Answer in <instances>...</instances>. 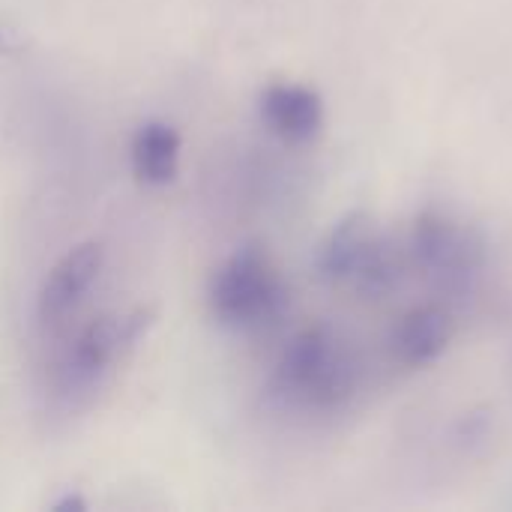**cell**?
<instances>
[{
	"instance_id": "obj_1",
	"label": "cell",
	"mask_w": 512,
	"mask_h": 512,
	"mask_svg": "<svg viewBox=\"0 0 512 512\" xmlns=\"http://www.w3.org/2000/svg\"><path fill=\"white\" fill-rule=\"evenodd\" d=\"M360 366L351 348L330 327H306L282 348L267 393L288 408L339 411L357 393Z\"/></svg>"
},
{
	"instance_id": "obj_2",
	"label": "cell",
	"mask_w": 512,
	"mask_h": 512,
	"mask_svg": "<svg viewBox=\"0 0 512 512\" xmlns=\"http://www.w3.org/2000/svg\"><path fill=\"white\" fill-rule=\"evenodd\" d=\"M207 303L219 327L234 333H261L288 315L291 291L270 252L261 243H246L216 267Z\"/></svg>"
},
{
	"instance_id": "obj_3",
	"label": "cell",
	"mask_w": 512,
	"mask_h": 512,
	"mask_svg": "<svg viewBox=\"0 0 512 512\" xmlns=\"http://www.w3.org/2000/svg\"><path fill=\"white\" fill-rule=\"evenodd\" d=\"M405 252L411 267L450 297L471 294L489 261L486 237L438 207H426L414 216Z\"/></svg>"
},
{
	"instance_id": "obj_4",
	"label": "cell",
	"mask_w": 512,
	"mask_h": 512,
	"mask_svg": "<svg viewBox=\"0 0 512 512\" xmlns=\"http://www.w3.org/2000/svg\"><path fill=\"white\" fill-rule=\"evenodd\" d=\"M138 330H141V315L135 318L99 315L96 321H90L60 360V369H57L60 396L75 399L99 387V381L117 363L120 351L135 342Z\"/></svg>"
},
{
	"instance_id": "obj_5",
	"label": "cell",
	"mask_w": 512,
	"mask_h": 512,
	"mask_svg": "<svg viewBox=\"0 0 512 512\" xmlns=\"http://www.w3.org/2000/svg\"><path fill=\"white\" fill-rule=\"evenodd\" d=\"M105 264V249L96 240H84L72 249H66L57 264L48 270L39 297H36V315L42 324H60L75 306L84 300V294L93 288Z\"/></svg>"
},
{
	"instance_id": "obj_6",
	"label": "cell",
	"mask_w": 512,
	"mask_h": 512,
	"mask_svg": "<svg viewBox=\"0 0 512 512\" xmlns=\"http://www.w3.org/2000/svg\"><path fill=\"white\" fill-rule=\"evenodd\" d=\"M456 336V321L447 306L423 303L408 309L390 333V351L405 369H426L438 363Z\"/></svg>"
},
{
	"instance_id": "obj_7",
	"label": "cell",
	"mask_w": 512,
	"mask_h": 512,
	"mask_svg": "<svg viewBox=\"0 0 512 512\" xmlns=\"http://www.w3.org/2000/svg\"><path fill=\"white\" fill-rule=\"evenodd\" d=\"M258 114L264 126L288 144H306L324 129V99L306 84H267L258 96Z\"/></svg>"
},
{
	"instance_id": "obj_8",
	"label": "cell",
	"mask_w": 512,
	"mask_h": 512,
	"mask_svg": "<svg viewBox=\"0 0 512 512\" xmlns=\"http://www.w3.org/2000/svg\"><path fill=\"white\" fill-rule=\"evenodd\" d=\"M375 231H378L375 219L363 210L342 216L318 246V255H315L318 276L327 285H345L348 288V282L357 273Z\"/></svg>"
},
{
	"instance_id": "obj_9",
	"label": "cell",
	"mask_w": 512,
	"mask_h": 512,
	"mask_svg": "<svg viewBox=\"0 0 512 512\" xmlns=\"http://www.w3.org/2000/svg\"><path fill=\"white\" fill-rule=\"evenodd\" d=\"M180 132L165 120H147L135 129L129 159L132 174L144 186H168L180 171Z\"/></svg>"
},
{
	"instance_id": "obj_10",
	"label": "cell",
	"mask_w": 512,
	"mask_h": 512,
	"mask_svg": "<svg viewBox=\"0 0 512 512\" xmlns=\"http://www.w3.org/2000/svg\"><path fill=\"white\" fill-rule=\"evenodd\" d=\"M408 267H411V261H408L405 246H399V240H393L387 231L378 228L372 234V243H369L357 273L351 276L348 288H354L366 300H384L402 285Z\"/></svg>"
},
{
	"instance_id": "obj_11",
	"label": "cell",
	"mask_w": 512,
	"mask_h": 512,
	"mask_svg": "<svg viewBox=\"0 0 512 512\" xmlns=\"http://www.w3.org/2000/svg\"><path fill=\"white\" fill-rule=\"evenodd\" d=\"M486 438H489V423H486L483 417L471 414V417H465V420L459 423V435H456V441H459V444H465V447H477V444H483Z\"/></svg>"
},
{
	"instance_id": "obj_12",
	"label": "cell",
	"mask_w": 512,
	"mask_h": 512,
	"mask_svg": "<svg viewBox=\"0 0 512 512\" xmlns=\"http://www.w3.org/2000/svg\"><path fill=\"white\" fill-rule=\"evenodd\" d=\"M51 510L54 512H87V501H84L81 495H66V498H63V501H57Z\"/></svg>"
}]
</instances>
